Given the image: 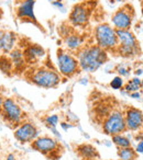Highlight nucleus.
<instances>
[{"instance_id": "f257e3e1", "label": "nucleus", "mask_w": 143, "mask_h": 160, "mask_svg": "<svg viewBox=\"0 0 143 160\" xmlns=\"http://www.w3.org/2000/svg\"><path fill=\"white\" fill-rule=\"evenodd\" d=\"M77 60L81 70L95 72L107 62L108 54L107 51L100 48L97 45L83 46L78 51Z\"/></svg>"}, {"instance_id": "f03ea898", "label": "nucleus", "mask_w": 143, "mask_h": 160, "mask_svg": "<svg viewBox=\"0 0 143 160\" xmlns=\"http://www.w3.org/2000/svg\"><path fill=\"white\" fill-rule=\"evenodd\" d=\"M118 45L117 51L119 55L125 58L133 57L139 54V42L136 36L130 30H116Z\"/></svg>"}, {"instance_id": "7ed1b4c3", "label": "nucleus", "mask_w": 143, "mask_h": 160, "mask_svg": "<svg viewBox=\"0 0 143 160\" xmlns=\"http://www.w3.org/2000/svg\"><path fill=\"white\" fill-rule=\"evenodd\" d=\"M30 80L38 87L51 89L60 85L61 75L55 69H51L49 67H40L33 71Z\"/></svg>"}, {"instance_id": "20e7f679", "label": "nucleus", "mask_w": 143, "mask_h": 160, "mask_svg": "<svg viewBox=\"0 0 143 160\" xmlns=\"http://www.w3.org/2000/svg\"><path fill=\"white\" fill-rule=\"evenodd\" d=\"M95 41L96 45L105 51L116 49L118 45L116 29L107 23H101L95 29Z\"/></svg>"}, {"instance_id": "39448f33", "label": "nucleus", "mask_w": 143, "mask_h": 160, "mask_svg": "<svg viewBox=\"0 0 143 160\" xmlns=\"http://www.w3.org/2000/svg\"><path fill=\"white\" fill-rule=\"evenodd\" d=\"M127 131L124 123V115L120 110H112L103 122V132L108 136L122 134Z\"/></svg>"}, {"instance_id": "423d86ee", "label": "nucleus", "mask_w": 143, "mask_h": 160, "mask_svg": "<svg viewBox=\"0 0 143 160\" xmlns=\"http://www.w3.org/2000/svg\"><path fill=\"white\" fill-rule=\"evenodd\" d=\"M56 58H57V68L61 76L72 77L76 72H78V60L73 54L64 49H58Z\"/></svg>"}, {"instance_id": "0eeeda50", "label": "nucleus", "mask_w": 143, "mask_h": 160, "mask_svg": "<svg viewBox=\"0 0 143 160\" xmlns=\"http://www.w3.org/2000/svg\"><path fill=\"white\" fill-rule=\"evenodd\" d=\"M1 114L7 122L13 125H19L20 123H22L23 118H24V113H23L21 107L11 98L3 99Z\"/></svg>"}, {"instance_id": "6e6552de", "label": "nucleus", "mask_w": 143, "mask_h": 160, "mask_svg": "<svg viewBox=\"0 0 143 160\" xmlns=\"http://www.w3.org/2000/svg\"><path fill=\"white\" fill-rule=\"evenodd\" d=\"M133 9L129 5L118 9L111 17L114 28L116 30H130L133 21Z\"/></svg>"}, {"instance_id": "1a4fd4ad", "label": "nucleus", "mask_w": 143, "mask_h": 160, "mask_svg": "<svg viewBox=\"0 0 143 160\" xmlns=\"http://www.w3.org/2000/svg\"><path fill=\"white\" fill-rule=\"evenodd\" d=\"M13 135L20 144H29L40 136V132L33 123L22 122L14 129Z\"/></svg>"}, {"instance_id": "9d476101", "label": "nucleus", "mask_w": 143, "mask_h": 160, "mask_svg": "<svg viewBox=\"0 0 143 160\" xmlns=\"http://www.w3.org/2000/svg\"><path fill=\"white\" fill-rule=\"evenodd\" d=\"M90 12L92 10L88 7V3H77L69 13V22L75 27H85L89 22Z\"/></svg>"}, {"instance_id": "9b49d317", "label": "nucleus", "mask_w": 143, "mask_h": 160, "mask_svg": "<svg viewBox=\"0 0 143 160\" xmlns=\"http://www.w3.org/2000/svg\"><path fill=\"white\" fill-rule=\"evenodd\" d=\"M123 115H124V123H125V127H127V131L130 132L141 131L143 124V115H142V111L140 109L130 107L125 110Z\"/></svg>"}, {"instance_id": "f8f14e48", "label": "nucleus", "mask_w": 143, "mask_h": 160, "mask_svg": "<svg viewBox=\"0 0 143 160\" xmlns=\"http://www.w3.org/2000/svg\"><path fill=\"white\" fill-rule=\"evenodd\" d=\"M58 146L60 144H58L57 139L51 137V136H39L32 142V147L36 151L45 156L54 153L58 148Z\"/></svg>"}, {"instance_id": "ddd939ff", "label": "nucleus", "mask_w": 143, "mask_h": 160, "mask_svg": "<svg viewBox=\"0 0 143 160\" xmlns=\"http://www.w3.org/2000/svg\"><path fill=\"white\" fill-rule=\"evenodd\" d=\"M34 6L35 0H23L17 10V16L21 20L30 21L32 23H36V17L34 13Z\"/></svg>"}, {"instance_id": "4468645a", "label": "nucleus", "mask_w": 143, "mask_h": 160, "mask_svg": "<svg viewBox=\"0 0 143 160\" xmlns=\"http://www.w3.org/2000/svg\"><path fill=\"white\" fill-rule=\"evenodd\" d=\"M64 44L68 51L75 52L79 51L82 47L84 46V38L78 33H68L65 35L64 38Z\"/></svg>"}, {"instance_id": "2eb2a0df", "label": "nucleus", "mask_w": 143, "mask_h": 160, "mask_svg": "<svg viewBox=\"0 0 143 160\" xmlns=\"http://www.w3.org/2000/svg\"><path fill=\"white\" fill-rule=\"evenodd\" d=\"M24 59L27 62H35L38 59H41L45 56V51L43 47H41L38 44H32L28 46L23 52Z\"/></svg>"}, {"instance_id": "dca6fc26", "label": "nucleus", "mask_w": 143, "mask_h": 160, "mask_svg": "<svg viewBox=\"0 0 143 160\" xmlns=\"http://www.w3.org/2000/svg\"><path fill=\"white\" fill-rule=\"evenodd\" d=\"M17 35L13 32H1V52L10 53L16 47Z\"/></svg>"}, {"instance_id": "f3484780", "label": "nucleus", "mask_w": 143, "mask_h": 160, "mask_svg": "<svg viewBox=\"0 0 143 160\" xmlns=\"http://www.w3.org/2000/svg\"><path fill=\"white\" fill-rule=\"evenodd\" d=\"M76 151L83 159H97L99 158V153L97 149L90 144H82L76 148Z\"/></svg>"}, {"instance_id": "a211bd4d", "label": "nucleus", "mask_w": 143, "mask_h": 160, "mask_svg": "<svg viewBox=\"0 0 143 160\" xmlns=\"http://www.w3.org/2000/svg\"><path fill=\"white\" fill-rule=\"evenodd\" d=\"M9 54H10V60H11L12 65H13L16 68L19 69L24 66L25 59H24V55H23L22 51H20V49H18V48H13Z\"/></svg>"}, {"instance_id": "6ab92c4d", "label": "nucleus", "mask_w": 143, "mask_h": 160, "mask_svg": "<svg viewBox=\"0 0 143 160\" xmlns=\"http://www.w3.org/2000/svg\"><path fill=\"white\" fill-rule=\"evenodd\" d=\"M141 88H142V80L139 77H134L132 79H130L124 86H123L122 90H124L127 93L134 91H140Z\"/></svg>"}, {"instance_id": "aec40b11", "label": "nucleus", "mask_w": 143, "mask_h": 160, "mask_svg": "<svg viewBox=\"0 0 143 160\" xmlns=\"http://www.w3.org/2000/svg\"><path fill=\"white\" fill-rule=\"evenodd\" d=\"M111 142L114 145H116L118 148H124V147H130L132 144V140L128 138V136L123 134H117V135L111 136Z\"/></svg>"}, {"instance_id": "412c9836", "label": "nucleus", "mask_w": 143, "mask_h": 160, "mask_svg": "<svg viewBox=\"0 0 143 160\" xmlns=\"http://www.w3.org/2000/svg\"><path fill=\"white\" fill-rule=\"evenodd\" d=\"M138 153L134 151L132 146L124 147V148H118V157L119 160H132L138 158Z\"/></svg>"}, {"instance_id": "4be33fe9", "label": "nucleus", "mask_w": 143, "mask_h": 160, "mask_svg": "<svg viewBox=\"0 0 143 160\" xmlns=\"http://www.w3.org/2000/svg\"><path fill=\"white\" fill-rule=\"evenodd\" d=\"M12 62L10 60V58H7L6 56L3 57H0V69L3 71V72H9L12 69Z\"/></svg>"}, {"instance_id": "5701e85b", "label": "nucleus", "mask_w": 143, "mask_h": 160, "mask_svg": "<svg viewBox=\"0 0 143 160\" xmlns=\"http://www.w3.org/2000/svg\"><path fill=\"white\" fill-rule=\"evenodd\" d=\"M116 71L120 77H129L130 73H131V68L125 64H119L116 67Z\"/></svg>"}, {"instance_id": "b1692460", "label": "nucleus", "mask_w": 143, "mask_h": 160, "mask_svg": "<svg viewBox=\"0 0 143 160\" xmlns=\"http://www.w3.org/2000/svg\"><path fill=\"white\" fill-rule=\"evenodd\" d=\"M123 86H124V80H123V78L120 77V76H116V77L110 81V87L114 90L122 89Z\"/></svg>"}, {"instance_id": "393cba45", "label": "nucleus", "mask_w": 143, "mask_h": 160, "mask_svg": "<svg viewBox=\"0 0 143 160\" xmlns=\"http://www.w3.org/2000/svg\"><path fill=\"white\" fill-rule=\"evenodd\" d=\"M44 122L46 124V126L57 127L58 122H60V118H58L57 114H51V115H47L44 118Z\"/></svg>"}, {"instance_id": "a878e982", "label": "nucleus", "mask_w": 143, "mask_h": 160, "mask_svg": "<svg viewBox=\"0 0 143 160\" xmlns=\"http://www.w3.org/2000/svg\"><path fill=\"white\" fill-rule=\"evenodd\" d=\"M111 111H112V110L110 109L108 105H103V104H101V105H99V107H97V111L96 112H97V116L105 118Z\"/></svg>"}, {"instance_id": "bb28decb", "label": "nucleus", "mask_w": 143, "mask_h": 160, "mask_svg": "<svg viewBox=\"0 0 143 160\" xmlns=\"http://www.w3.org/2000/svg\"><path fill=\"white\" fill-rule=\"evenodd\" d=\"M52 5H53L55 8H57L58 10H61L62 12L65 11V6L61 0H54V1H52Z\"/></svg>"}, {"instance_id": "cd10ccee", "label": "nucleus", "mask_w": 143, "mask_h": 160, "mask_svg": "<svg viewBox=\"0 0 143 160\" xmlns=\"http://www.w3.org/2000/svg\"><path fill=\"white\" fill-rule=\"evenodd\" d=\"M134 151H135L138 155H142L143 153V140H139V142H136V146H135Z\"/></svg>"}, {"instance_id": "c85d7f7f", "label": "nucleus", "mask_w": 143, "mask_h": 160, "mask_svg": "<svg viewBox=\"0 0 143 160\" xmlns=\"http://www.w3.org/2000/svg\"><path fill=\"white\" fill-rule=\"evenodd\" d=\"M60 125H61V127H62L63 131H65V132L68 131V129H71V128H73V127L75 126L73 123H69V122H62Z\"/></svg>"}, {"instance_id": "c756f323", "label": "nucleus", "mask_w": 143, "mask_h": 160, "mask_svg": "<svg viewBox=\"0 0 143 160\" xmlns=\"http://www.w3.org/2000/svg\"><path fill=\"white\" fill-rule=\"evenodd\" d=\"M47 127H49V129L51 131V133H53V135L56 136V138H57V139L62 140V135L58 133V131H57V128H56V127H53V126H47Z\"/></svg>"}, {"instance_id": "7c9ffc66", "label": "nucleus", "mask_w": 143, "mask_h": 160, "mask_svg": "<svg viewBox=\"0 0 143 160\" xmlns=\"http://www.w3.org/2000/svg\"><path fill=\"white\" fill-rule=\"evenodd\" d=\"M128 96L132 99H141L142 93H141V91H134V92H130V93H128Z\"/></svg>"}, {"instance_id": "2f4dec72", "label": "nucleus", "mask_w": 143, "mask_h": 160, "mask_svg": "<svg viewBox=\"0 0 143 160\" xmlns=\"http://www.w3.org/2000/svg\"><path fill=\"white\" fill-rule=\"evenodd\" d=\"M134 73H135L136 77L141 78V76H142V68H138L135 71H134Z\"/></svg>"}, {"instance_id": "473e14b6", "label": "nucleus", "mask_w": 143, "mask_h": 160, "mask_svg": "<svg viewBox=\"0 0 143 160\" xmlns=\"http://www.w3.org/2000/svg\"><path fill=\"white\" fill-rule=\"evenodd\" d=\"M6 160H17V157L13 155V153H9L6 158Z\"/></svg>"}, {"instance_id": "72a5a7b5", "label": "nucleus", "mask_w": 143, "mask_h": 160, "mask_svg": "<svg viewBox=\"0 0 143 160\" xmlns=\"http://www.w3.org/2000/svg\"><path fill=\"white\" fill-rule=\"evenodd\" d=\"M79 83H81V85L86 86V85L88 83V79H87V78H83V79L79 80Z\"/></svg>"}, {"instance_id": "f704fd0d", "label": "nucleus", "mask_w": 143, "mask_h": 160, "mask_svg": "<svg viewBox=\"0 0 143 160\" xmlns=\"http://www.w3.org/2000/svg\"><path fill=\"white\" fill-rule=\"evenodd\" d=\"M103 145H106L107 147H111L112 146V142H111V140H103Z\"/></svg>"}, {"instance_id": "c9c22d12", "label": "nucleus", "mask_w": 143, "mask_h": 160, "mask_svg": "<svg viewBox=\"0 0 143 160\" xmlns=\"http://www.w3.org/2000/svg\"><path fill=\"white\" fill-rule=\"evenodd\" d=\"M3 97L0 94V114H1V107H3Z\"/></svg>"}, {"instance_id": "e433bc0d", "label": "nucleus", "mask_w": 143, "mask_h": 160, "mask_svg": "<svg viewBox=\"0 0 143 160\" xmlns=\"http://www.w3.org/2000/svg\"><path fill=\"white\" fill-rule=\"evenodd\" d=\"M0 53H1V32H0Z\"/></svg>"}, {"instance_id": "4c0bfd02", "label": "nucleus", "mask_w": 143, "mask_h": 160, "mask_svg": "<svg viewBox=\"0 0 143 160\" xmlns=\"http://www.w3.org/2000/svg\"><path fill=\"white\" fill-rule=\"evenodd\" d=\"M117 2H125V1H127V0H116Z\"/></svg>"}, {"instance_id": "58836bf2", "label": "nucleus", "mask_w": 143, "mask_h": 160, "mask_svg": "<svg viewBox=\"0 0 143 160\" xmlns=\"http://www.w3.org/2000/svg\"><path fill=\"white\" fill-rule=\"evenodd\" d=\"M87 160H97V159H87Z\"/></svg>"}, {"instance_id": "ea45409f", "label": "nucleus", "mask_w": 143, "mask_h": 160, "mask_svg": "<svg viewBox=\"0 0 143 160\" xmlns=\"http://www.w3.org/2000/svg\"><path fill=\"white\" fill-rule=\"evenodd\" d=\"M132 160H139V159H138V158H136V159H132Z\"/></svg>"}, {"instance_id": "a19ab883", "label": "nucleus", "mask_w": 143, "mask_h": 160, "mask_svg": "<svg viewBox=\"0 0 143 160\" xmlns=\"http://www.w3.org/2000/svg\"><path fill=\"white\" fill-rule=\"evenodd\" d=\"M0 149H1V145H0Z\"/></svg>"}]
</instances>
